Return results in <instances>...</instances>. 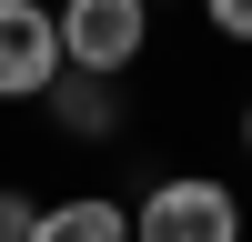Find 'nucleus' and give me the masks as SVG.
<instances>
[{"mask_svg": "<svg viewBox=\"0 0 252 242\" xmlns=\"http://www.w3.org/2000/svg\"><path fill=\"white\" fill-rule=\"evenodd\" d=\"M202 20H212V40H232V51H252V0H192Z\"/></svg>", "mask_w": 252, "mask_h": 242, "instance_id": "obj_6", "label": "nucleus"}, {"mask_svg": "<svg viewBox=\"0 0 252 242\" xmlns=\"http://www.w3.org/2000/svg\"><path fill=\"white\" fill-rule=\"evenodd\" d=\"M61 20V71L121 81L141 51H152V0H51Z\"/></svg>", "mask_w": 252, "mask_h": 242, "instance_id": "obj_2", "label": "nucleus"}, {"mask_svg": "<svg viewBox=\"0 0 252 242\" xmlns=\"http://www.w3.org/2000/svg\"><path fill=\"white\" fill-rule=\"evenodd\" d=\"M31 222H40V192L0 182V242H31Z\"/></svg>", "mask_w": 252, "mask_h": 242, "instance_id": "obj_7", "label": "nucleus"}, {"mask_svg": "<svg viewBox=\"0 0 252 242\" xmlns=\"http://www.w3.org/2000/svg\"><path fill=\"white\" fill-rule=\"evenodd\" d=\"M40 111H51V131H61V141H81V151H111V141H121V81L61 71L51 91H40Z\"/></svg>", "mask_w": 252, "mask_h": 242, "instance_id": "obj_4", "label": "nucleus"}, {"mask_svg": "<svg viewBox=\"0 0 252 242\" xmlns=\"http://www.w3.org/2000/svg\"><path fill=\"white\" fill-rule=\"evenodd\" d=\"M242 232H252L242 192L212 182V172H161L131 202V242H242Z\"/></svg>", "mask_w": 252, "mask_h": 242, "instance_id": "obj_1", "label": "nucleus"}, {"mask_svg": "<svg viewBox=\"0 0 252 242\" xmlns=\"http://www.w3.org/2000/svg\"><path fill=\"white\" fill-rule=\"evenodd\" d=\"M31 242H131V202L121 192H61V202H40Z\"/></svg>", "mask_w": 252, "mask_h": 242, "instance_id": "obj_5", "label": "nucleus"}, {"mask_svg": "<svg viewBox=\"0 0 252 242\" xmlns=\"http://www.w3.org/2000/svg\"><path fill=\"white\" fill-rule=\"evenodd\" d=\"M152 10H172V0H152Z\"/></svg>", "mask_w": 252, "mask_h": 242, "instance_id": "obj_9", "label": "nucleus"}, {"mask_svg": "<svg viewBox=\"0 0 252 242\" xmlns=\"http://www.w3.org/2000/svg\"><path fill=\"white\" fill-rule=\"evenodd\" d=\"M61 81V20L51 0H0V101H40Z\"/></svg>", "mask_w": 252, "mask_h": 242, "instance_id": "obj_3", "label": "nucleus"}, {"mask_svg": "<svg viewBox=\"0 0 252 242\" xmlns=\"http://www.w3.org/2000/svg\"><path fill=\"white\" fill-rule=\"evenodd\" d=\"M242 161H252V101H242Z\"/></svg>", "mask_w": 252, "mask_h": 242, "instance_id": "obj_8", "label": "nucleus"}]
</instances>
